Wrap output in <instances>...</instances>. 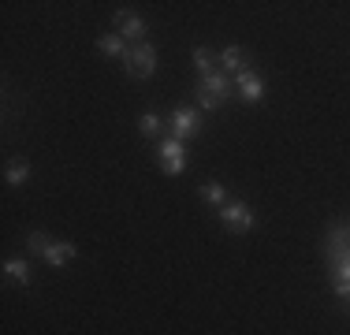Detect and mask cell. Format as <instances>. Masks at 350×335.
Here are the masks:
<instances>
[{
  "instance_id": "obj_1",
  "label": "cell",
  "mask_w": 350,
  "mask_h": 335,
  "mask_svg": "<svg viewBox=\"0 0 350 335\" xmlns=\"http://www.w3.org/2000/svg\"><path fill=\"white\" fill-rule=\"evenodd\" d=\"M324 257L332 265V287H336L339 298L350 302V228L336 224L324 239Z\"/></svg>"
},
{
  "instance_id": "obj_11",
  "label": "cell",
  "mask_w": 350,
  "mask_h": 335,
  "mask_svg": "<svg viewBox=\"0 0 350 335\" xmlns=\"http://www.w3.org/2000/svg\"><path fill=\"white\" fill-rule=\"evenodd\" d=\"M97 49H101L105 56H120V60H123L131 45H127V41L120 38V34H101V38H97Z\"/></svg>"
},
{
  "instance_id": "obj_12",
  "label": "cell",
  "mask_w": 350,
  "mask_h": 335,
  "mask_svg": "<svg viewBox=\"0 0 350 335\" xmlns=\"http://www.w3.org/2000/svg\"><path fill=\"white\" fill-rule=\"evenodd\" d=\"M198 194L209 201V205H220V209L228 205V190H224V183H216V179L205 183V187H198Z\"/></svg>"
},
{
  "instance_id": "obj_15",
  "label": "cell",
  "mask_w": 350,
  "mask_h": 335,
  "mask_svg": "<svg viewBox=\"0 0 350 335\" xmlns=\"http://www.w3.org/2000/svg\"><path fill=\"white\" fill-rule=\"evenodd\" d=\"M164 123H168V120H161L157 112H146V116L138 120V131H142V138H153V134H161V127H164Z\"/></svg>"
},
{
  "instance_id": "obj_2",
  "label": "cell",
  "mask_w": 350,
  "mask_h": 335,
  "mask_svg": "<svg viewBox=\"0 0 350 335\" xmlns=\"http://www.w3.org/2000/svg\"><path fill=\"white\" fill-rule=\"evenodd\" d=\"M194 97H198V105H202V112H216V108L231 97V75L213 71V75H205V79H198Z\"/></svg>"
},
{
  "instance_id": "obj_13",
  "label": "cell",
  "mask_w": 350,
  "mask_h": 335,
  "mask_svg": "<svg viewBox=\"0 0 350 335\" xmlns=\"http://www.w3.org/2000/svg\"><path fill=\"white\" fill-rule=\"evenodd\" d=\"M4 272H8V280H12V283H23V287L30 283V265L19 261V257H15V261H4Z\"/></svg>"
},
{
  "instance_id": "obj_6",
  "label": "cell",
  "mask_w": 350,
  "mask_h": 335,
  "mask_svg": "<svg viewBox=\"0 0 350 335\" xmlns=\"http://www.w3.org/2000/svg\"><path fill=\"white\" fill-rule=\"evenodd\" d=\"M183 168H187V142L179 138H164L161 142V172L164 175H183Z\"/></svg>"
},
{
  "instance_id": "obj_14",
  "label": "cell",
  "mask_w": 350,
  "mask_h": 335,
  "mask_svg": "<svg viewBox=\"0 0 350 335\" xmlns=\"http://www.w3.org/2000/svg\"><path fill=\"white\" fill-rule=\"evenodd\" d=\"M194 67H198L202 79H205V75H213V71H220V67H216V56L209 53V49H202V45L194 49Z\"/></svg>"
},
{
  "instance_id": "obj_5",
  "label": "cell",
  "mask_w": 350,
  "mask_h": 335,
  "mask_svg": "<svg viewBox=\"0 0 350 335\" xmlns=\"http://www.w3.org/2000/svg\"><path fill=\"white\" fill-rule=\"evenodd\" d=\"M168 127H172V138H179V142L198 138L202 134V112L198 108H175L168 116Z\"/></svg>"
},
{
  "instance_id": "obj_3",
  "label": "cell",
  "mask_w": 350,
  "mask_h": 335,
  "mask_svg": "<svg viewBox=\"0 0 350 335\" xmlns=\"http://www.w3.org/2000/svg\"><path fill=\"white\" fill-rule=\"evenodd\" d=\"M123 67H127V75L131 79H153V71H157V49L149 45V41H138V45H131L127 49V56H123Z\"/></svg>"
},
{
  "instance_id": "obj_16",
  "label": "cell",
  "mask_w": 350,
  "mask_h": 335,
  "mask_svg": "<svg viewBox=\"0 0 350 335\" xmlns=\"http://www.w3.org/2000/svg\"><path fill=\"white\" fill-rule=\"evenodd\" d=\"M4 179H8V187H23V183L30 179V168L27 164H8L4 168Z\"/></svg>"
},
{
  "instance_id": "obj_4",
  "label": "cell",
  "mask_w": 350,
  "mask_h": 335,
  "mask_svg": "<svg viewBox=\"0 0 350 335\" xmlns=\"http://www.w3.org/2000/svg\"><path fill=\"white\" fill-rule=\"evenodd\" d=\"M220 224H224V231H231V234H246L254 228V209H250L246 201H228V205L220 209Z\"/></svg>"
},
{
  "instance_id": "obj_17",
  "label": "cell",
  "mask_w": 350,
  "mask_h": 335,
  "mask_svg": "<svg viewBox=\"0 0 350 335\" xmlns=\"http://www.w3.org/2000/svg\"><path fill=\"white\" fill-rule=\"evenodd\" d=\"M49 242H53V239H49L45 231H30V234H27V250H30V254H34V257H45Z\"/></svg>"
},
{
  "instance_id": "obj_10",
  "label": "cell",
  "mask_w": 350,
  "mask_h": 335,
  "mask_svg": "<svg viewBox=\"0 0 350 335\" xmlns=\"http://www.w3.org/2000/svg\"><path fill=\"white\" fill-rule=\"evenodd\" d=\"M75 254H79V250L71 246V242H49V250H45V261L53 265V268H64V265H71L75 261Z\"/></svg>"
},
{
  "instance_id": "obj_8",
  "label": "cell",
  "mask_w": 350,
  "mask_h": 335,
  "mask_svg": "<svg viewBox=\"0 0 350 335\" xmlns=\"http://www.w3.org/2000/svg\"><path fill=\"white\" fill-rule=\"evenodd\" d=\"M235 86H239V97H243L246 105H257V100H265V79H261L257 71L235 75Z\"/></svg>"
},
{
  "instance_id": "obj_9",
  "label": "cell",
  "mask_w": 350,
  "mask_h": 335,
  "mask_svg": "<svg viewBox=\"0 0 350 335\" xmlns=\"http://www.w3.org/2000/svg\"><path fill=\"white\" fill-rule=\"evenodd\" d=\"M220 71L224 75H243V71H250V60H246L243 49H235V45L224 49V53H220Z\"/></svg>"
},
{
  "instance_id": "obj_7",
  "label": "cell",
  "mask_w": 350,
  "mask_h": 335,
  "mask_svg": "<svg viewBox=\"0 0 350 335\" xmlns=\"http://www.w3.org/2000/svg\"><path fill=\"white\" fill-rule=\"evenodd\" d=\"M112 23H116V34H120V38L123 41H135V45H138V41H146V19H142V15H135V12H123V8H120V12H116L112 15Z\"/></svg>"
}]
</instances>
